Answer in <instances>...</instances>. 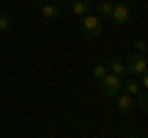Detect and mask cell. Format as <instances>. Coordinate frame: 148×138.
<instances>
[{"mask_svg":"<svg viewBox=\"0 0 148 138\" xmlns=\"http://www.w3.org/2000/svg\"><path fill=\"white\" fill-rule=\"evenodd\" d=\"M40 15H42V20H47V22H54V20H59V8L54 5V3H42L40 5Z\"/></svg>","mask_w":148,"mask_h":138,"instance_id":"6","label":"cell"},{"mask_svg":"<svg viewBox=\"0 0 148 138\" xmlns=\"http://www.w3.org/2000/svg\"><path fill=\"white\" fill-rule=\"evenodd\" d=\"M123 64H126V74L133 77V79L148 74V59H146V54H131V57L123 59Z\"/></svg>","mask_w":148,"mask_h":138,"instance_id":"1","label":"cell"},{"mask_svg":"<svg viewBox=\"0 0 148 138\" xmlns=\"http://www.w3.org/2000/svg\"><path fill=\"white\" fill-rule=\"evenodd\" d=\"M121 81H123V79H119V77L106 74L104 79L99 81V84H101V94H104L106 99H116V96L121 94Z\"/></svg>","mask_w":148,"mask_h":138,"instance_id":"4","label":"cell"},{"mask_svg":"<svg viewBox=\"0 0 148 138\" xmlns=\"http://www.w3.org/2000/svg\"><path fill=\"white\" fill-rule=\"evenodd\" d=\"M89 10H91V0H72V12L77 17L89 15Z\"/></svg>","mask_w":148,"mask_h":138,"instance_id":"8","label":"cell"},{"mask_svg":"<svg viewBox=\"0 0 148 138\" xmlns=\"http://www.w3.org/2000/svg\"><path fill=\"white\" fill-rule=\"evenodd\" d=\"M131 17H133V8L128 5L126 0H121V3H114L109 20H114L116 25H128V22H131Z\"/></svg>","mask_w":148,"mask_h":138,"instance_id":"2","label":"cell"},{"mask_svg":"<svg viewBox=\"0 0 148 138\" xmlns=\"http://www.w3.org/2000/svg\"><path fill=\"white\" fill-rule=\"evenodd\" d=\"M133 101H136V106L141 109V111H146V109H148V94H146V91L136 94V96H133Z\"/></svg>","mask_w":148,"mask_h":138,"instance_id":"12","label":"cell"},{"mask_svg":"<svg viewBox=\"0 0 148 138\" xmlns=\"http://www.w3.org/2000/svg\"><path fill=\"white\" fill-rule=\"evenodd\" d=\"M126 138H138V136H126Z\"/></svg>","mask_w":148,"mask_h":138,"instance_id":"16","label":"cell"},{"mask_svg":"<svg viewBox=\"0 0 148 138\" xmlns=\"http://www.w3.org/2000/svg\"><path fill=\"white\" fill-rule=\"evenodd\" d=\"M42 3H54V0H42Z\"/></svg>","mask_w":148,"mask_h":138,"instance_id":"15","label":"cell"},{"mask_svg":"<svg viewBox=\"0 0 148 138\" xmlns=\"http://www.w3.org/2000/svg\"><path fill=\"white\" fill-rule=\"evenodd\" d=\"M109 74H114V77H119V79H126V64H123V59H114V62L109 64Z\"/></svg>","mask_w":148,"mask_h":138,"instance_id":"9","label":"cell"},{"mask_svg":"<svg viewBox=\"0 0 148 138\" xmlns=\"http://www.w3.org/2000/svg\"><path fill=\"white\" fill-rule=\"evenodd\" d=\"M111 8H114L111 0H101L99 5H96V17H99V20H109L111 17Z\"/></svg>","mask_w":148,"mask_h":138,"instance_id":"10","label":"cell"},{"mask_svg":"<svg viewBox=\"0 0 148 138\" xmlns=\"http://www.w3.org/2000/svg\"><path fill=\"white\" fill-rule=\"evenodd\" d=\"M116 109H119V113H121V116H131L133 109H136V101H133V96H128V94H119V96H116Z\"/></svg>","mask_w":148,"mask_h":138,"instance_id":"5","label":"cell"},{"mask_svg":"<svg viewBox=\"0 0 148 138\" xmlns=\"http://www.w3.org/2000/svg\"><path fill=\"white\" fill-rule=\"evenodd\" d=\"M106 74H109V69H106L104 64H94V69H91V77H94L96 81H101Z\"/></svg>","mask_w":148,"mask_h":138,"instance_id":"11","label":"cell"},{"mask_svg":"<svg viewBox=\"0 0 148 138\" xmlns=\"http://www.w3.org/2000/svg\"><path fill=\"white\" fill-rule=\"evenodd\" d=\"M121 91L123 94H128V96H136V94H141V84H138V79H133V77H126V79L121 81Z\"/></svg>","mask_w":148,"mask_h":138,"instance_id":"7","label":"cell"},{"mask_svg":"<svg viewBox=\"0 0 148 138\" xmlns=\"http://www.w3.org/2000/svg\"><path fill=\"white\" fill-rule=\"evenodd\" d=\"M10 27H12L10 15H8V12H0V32H8Z\"/></svg>","mask_w":148,"mask_h":138,"instance_id":"13","label":"cell"},{"mask_svg":"<svg viewBox=\"0 0 148 138\" xmlns=\"http://www.w3.org/2000/svg\"><path fill=\"white\" fill-rule=\"evenodd\" d=\"M136 49H138V54H146V42L138 40V42H136Z\"/></svg>","mask_w":148,"mask_h":138,"instance_id":"14","label":"cell"},{"mask_svg":"<svg viewBox=\"0 0 148 138\" xmlns=\"http://www.w3.org/2000/svg\"><path fill=\"white\" fill-rule=\"evenodd\" d=\"M79 25H82V32H84L89 40H96V37L101 35V30H104V27H101V20H99L96 15H84V17H79Z\"/></svg>","mask_w":148,"mask_h":138,"instance_id":"3","label":"cell"}]
</instances>
